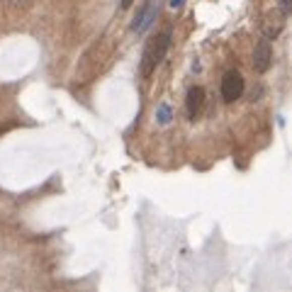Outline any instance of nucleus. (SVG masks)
Segmentation results:
<instances>
[{
  "mask_svg": "<svg viewBox=\"0 0 292 292\" xmlns=\"http://www.w3.org/2000/svg\"><path fill=\"white\" fill-rule=\"evenodd\" d=\"M156 10H158V5H156V0H151V3H149V8L144 10V15H141V17L137 20V22H134V25H132V27H134V29H146V27H149V25L153 22V17H156Z\"/></svg>",
  "mask_w": 292,
  "mask_h": 292,
  "instance_id": "obj_5",
  "label": "nucleus"
},
{
  "mask_svg": "<svg viewBox=\"0 0 292 292\" xmlns=\"http://www.w3.org/2000/svg\"><path fill=\"white\" fill-rule=\"evenodd\" d=\"M251 64H253V69L258 71V73H265V71L273 66V46L268 39H261L258 46L253 49V59H251Z\"/></svg>",
  "mask_w": 292,
  "mask_h": 292,
  "instance_id": "obj_3",
  "label": "nucleus"
},
{
  "mask_svg": "<svg viewBox=\"0 0 292 292\" xmlns=\"http://www.w3.org/2000/svg\"><path fill=\"white\" fill-rule=\"evenodd\" d=\"M170 8H173V10H178V8H183V0H170Z\"/></svg>",
  "mask_w": 292,
  "mask_h": 292,
  "instance_id": "obj_7",
  "label": "nucleus"
},
{
  "mask_svg": "<svg viewBox=\"0 0 292 292\" xmlns=\"http://www.w3.org/2000/svg\"><path fill=\"white\" fill-rule=\"evenodd\" d=\"M244 95V78L239 71H226L222 78V97L226 102H234Z\"/></svg>",
  "mask_w": 292,
  "mask_h": 292,
  "instance_id": "obj_2",
  "label": "nucleus"
},
{
  "mask_svg": "<svg viewBox=\"0 0 292 292\" xmlns=\"http://www.w3.org/2000/svg\"><path fill=\"white\" fill-rule=\"evenodd\" d=\"M134 5V0H122V10H127V8H132Z\"/></svg>",
  "mask_w": 292,
  "mask_h": 292,
  "instance_id": "obj_8",
  "label": "nucleus"
},
{
  "mask_svg": "<svg viewBox=\"0 0 292 292\" xmlns=\"http://www.w3.org/2000/svg\"><path fill=\"white\" fill-rule=\"evenodd\" d=\"M168 46H170V27H166L156 39H151V42L146 44L144 56H141V76H144V78H149L153 73V69L166 59Z\"/></svg>",
  "mask_w": 292,
  "mask_h": 292,
  "instance_id": "obj_1",
  "label": "nucleus"
},
{
  "mask_svg": "<svg viewBox=\"0 0 292 292\" xmlns=\"http://www.w3.org/2000/svg\"><path fill=\"white\" fill-rule=\"evenodd\" d=\"M156 120H158V125H170V120H173V112H170V105H161L158 112H156Z\"/></svg>",
  "mask_w": 292,
  "mask_h": 292,
  "instance_id": "obj_6",
  "label": "nucleus"
},
{
  "mask_svg": "<svg viewBox=\"0 0 292 292\" xmlns=\"http://www.w3.org/2000/svg\"><path fill=\"white\" fill-rule=\"evenodd\" d=\"M202 105H205V90L200 88V85H195L188 90V114L190 117H200V112H202Z\"/></svg>",
  "mask_w": 292,
  "mask_h": 292,
  "instance_id": "obj_4",
  "label": "nucleus"
}]
</instances>
